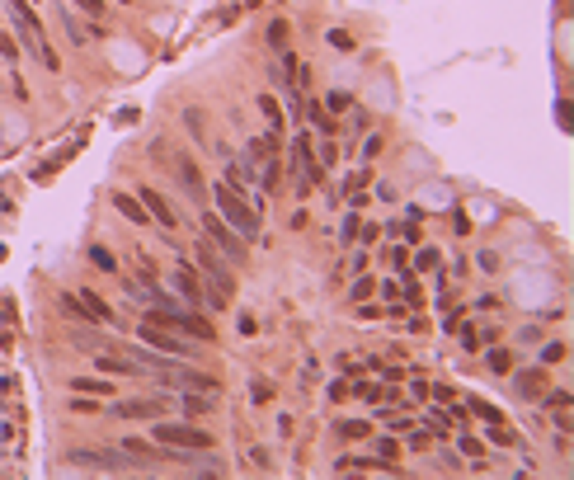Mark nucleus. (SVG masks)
Here are the masks:
<instances>
[{"instance_id":"nucleus-14","label":"nucleus","mask_w":574,"mask_h":480,"mask_svg":"<svg viewBox=\"0 0 574 480\" xmlns=\"http://www.w3.org/2000/svg\"><path fill=\"white\" fill-rule=\"evenodd\" d=\"M94 368L113 372V377H141V368L132 363V358H123V353H99V358H94Z\"/></svg>"},{"instance_id":"nucleus-9","label":"nucleus","mask_w":574,"mask_h":480,"mask_svg":"<svg viewBox=\"0 0 574 480\" xmlns=\"http://www.w3.org/2000/svg\"><path fill=\"white\" fill-rule=\"evenodd\" d=\"M165 410H170L165 396H151V401H118L113 405V415L118 419H155V415H165Z\"/></svg>"},{"instance_id":"nucleus-23","label":"nucleus","mask_w":574,"mask_h":480,"mask_svg":"<svg viewBox=\"0 0 574 480\" xmlns=\"http://www.w3.org/2000/svg\"><path fill=\"white\" fill-rule=\"evenodd\" d=\"M90 259H94V268H104V273H118V259H113L104 245H94V249H90Z\"/></svg>"},{"instance_id":"nucleus-43","label":"nucleus","mask_w":574,"mask_h":480,"mask_svg":"<svg viewBox=\"0 0 574 480\" xmlns=\"http://www.w3.org/2000/svg\"><path fill=\"white\" fill-rule=\"evenodd\" d=\"M377 452H381V462H391V457H396V443H391V438H381V443H377Z\"/></svg>"},{"instance_id":"nucleus-38","label":"nucleus","mask_w":574,"mask_h":480,"mask_svg":"<svg viewBox=\"0 0 574 480\" xmlns=\"http://www.w3.org/2000/svg\"><path fill=\"white\" fill-rule=\"evenodd\" d=\"M462 349L466 353H476V349H481V335H476V330H462Z\"/></svg>"},{"instance_id":"nucleus-13","label":"nucleus","mask_w":574,"mask_h":480,"mask_svg":"<svg viewBox=\"0 0 574 480\" xmlns=\"http://www.w3.org/2000/svg\"><path fill=\"white\" fill-rule=\"evenodd\" d=\"M174 170H179V184L188 188V198H193V202H202V198H207V184H202L198 165H193L188 155H179V160H174Z\"/></svg>"},{"instance_id":"nucleus-22","label":"nucleus","mask_w":574,"mask_h":480,"mask_svg":"<svg viewBox=\"0 0 574 480\" xmlns=\"http://www.w3.org/2000/svg\"><path fill=\"white\" fill-rule=\"evenodd\" d=\"M259 113H264L268 132H282V104L273 99V94H259Z\"/></svg>"},{"instance_id":"nucleus-24","label":"nucleus","mask_w":574,"mask_h":480,"mask_svg":"<svg viewBox=\"0 0 574 480\" xmlns=\"http://www.w3.org/2000/svg\"><path fill=\"white\" fill-rule=\"evenodd\" d=\"M249 401L268 405V401H273V382H249Z\"/></svg>"},{"instance_id":"nucleus-8","label":"nucleus","mask_w":574,"mask_h":480,"mask_svg":"<svg viewBox=\"0 0 574 480\" xmlns=\"http://www.w3.org/2000/svg\"><path fill=\"white\" fill-rule=\"evenodd\" d=\"M137 198H141V207H146V217L160 221V231H174V226H179V212H174V207H170L165 198H160L155 188H141Z\"/></svg>"},{"instance_id":"nucleus-12","label":"nucleus","mask_w":574,"mask_h":480,"mask_svg":"<svg viewBox=\"0 0 574 480\" xmlns=\"http://www.w3.org/2000/svg\"><path fill=\"white\" fill-rule=\"evenodd\" d=\"M292 160H296V174H306V184H320V179H325V170H320V160L311 155V141L306 137L292 141Z\"/></svg>"},{"instance_id":"nucleus-25","label":"nucleus","mask_w":574,"mask_h":480,"mask_svg":"<svg viewBox=\"0 0 574 480\" xmlns=\"http://www.w3.org/2000/svg\"><path fill=\"white\" fill-rule=\"evenodd\" d=\"M325 43L334 47V52H353V38H348L344 29H330V38H325Z\"/></svg>"},{"instance_id":"nucleus-31","label":"nucleus","mask_w":574,"mask_h":480,"mask_svg":"<svg viewBox=\"0 0 574 480\" xmlns=\"http://www.w3.org/2000/svg\"><path fill=\"white\" fill-rule=\"evenodd\" d=\"M0 57H5V62H15V57H19V47H15L10 33H0Z\"/></svg>"},{"instance_id":"nucleus-27","label":"nucleus","mask_w":574,"mask_h":480,"mask_svg":"<svg viewBox=\"0 0 574 480\" xmlns=\"http://www.w3.org/2000/svg\"><path fill=\"white\" fill-rule=\"evenodd\" d=\"M471 410H476L481 419H490V424H499V419H504V415H499V410H495L490 401H471Z\"/></svg>"},{"instance_id":"nucleus-42","label":"nucleus","mask_w":574,"mask_h":480,"mask_svg":"<svg viewBox=\"0 0 574 480\" xmlns=\"http://www.w3.org/2000/svg\"><path fill=\"white\" fill-rule=\"evenodd\" d=\"M367 292H372V278H358V283H353V301H363Z\"/></svg>"},{"instance_id":"nucleus-37","label":"nucleus","mask_w":574,"mask_h":480,"mask_svg":"<svg viewBox=\"0 0 574 480\" xmlns=\"http://www.w3.org/2000/svg\"><path fill=\"white\" fill-rule=\"evenodd\" d=\"M415 268H438V249H419V259H415Z\"/></svg>"},{"instance_id":"nucleus-1","label":"nucleus","mask_w":574,"mask_h":480,"mask_svg":"<svg viewBox=\"0 0 574 480\" xmlns=\"http://www.w3.org/2000/svg\"><path fill=\"white\" fill-rule=\"evenodd\" d=\"M212 198H217V217L226 221V226H231V231L240 235L245 245L264 240V235H259V212H254V207L245 202V193H240V188H231L226 179H221V184L212 188Z\"/></svg>"},{"instance_id":"nucleus-26","label":"nucleus","mask_w":574,"mask_h":480,"mask_svg":"<svg viewBox=\"0 0 574 480\" xmlns=\"http://www.w3.org/2000/svg\"><path fill=\"white\" fill-rule=\"evenodd\" d=\"M565 353H570V344L551 339V344H546V349H542V363H560V358H565Z\"/></svg>"},{"instance_id":"nucleus-11","label":"nucleus","mask_w":574,"mask_h":480,"mask_svg":"<svg viewBox=\"0 0 574 480\" xmlns=\"http://www.w3.org/2000/svg\"><path fill=\"white\" fill-rule=\"evenodd\" d=\"M170 283H174V292L184 297L188 306H202V283H198V268H188V264H179L170 273Z\"/></svg>"},{"instance_id":"nucleus-6","label":"nucleus","mask_w":574,"mask_h":480,"mask_svg":"<svg viewBox=\"0 0 574 480\" xmlns=\"http://www.w3.org/2000/svg\"><path fill=\"white\" fill-rule=\"evenodd\" d=\"M151 438L165 448H193V452H212V434H202L198 424H151Z\"/></svg>"},{"instance_id":"nucleus-10","label":"nucleus","mask_w":574,"mask_h":480,"mask_svg":"<svg viewBox=\"0 0 574 480\" xmlns=\"http://www.w3.org/2000/svg\"><path fill=\"white\" fill-rule=\"evenodd\" d=\"M76 466H90V471H127V452H71Z\"/></svg>"},{"instance_id":"nucleus-16","label":"nucleus","mask_w":574,"mask_h":480,"mask_svg":"<svg viewBox=\"0 0 574 480\" xmlns=\"http://www.w3.org/2000/svg\"><path fill=\"white\" fill-rule=\"evenodd\" d=\"M212 405H217V396H207V391H184V415L188 419L212 415Z\"/></svg>"},{"instance_id":"nucleus-44","label":"nucleus","mask_w":574,"mask_h":480,"mask_svg":"<svg viewBox=\"0 0 574 480\" xmlns=\"http://www.w3.org/2000/svg\"><path fill=\"white\" fill-rule=\"evenodd\" d=\"M118 5H127V0H118Z\"/></svg>"},{"instance_id":"nucleus-5","label":"nucleus","mask_w":574,"mask_h":480,"mask_svg":"<svg viewBox=\"0 0 574 480\" xmlns=\"http://www.w3.org/2000/svg\"><path fill=\"white\" fill-rule=\"evenodd\" d=\"M202 231H207V240H212V249H217L221 259L231 264V268H240V264L249 259V245L240 240V235L226 226V221L217 217V212H202Z\"/></svg>"},{"instance_id":"nucleus-2","label":"nucleus","mask_w":574,"mask_h":480,"mask_svg":"<svg viewBox=\"0 0 574 480\" xmlns=\"http://www.w3.org/2000/svg\"><path fill=\"white\" fill-rule=\"evenodd\" d=\"M5 5H10V19H15V29H19V43L29 47V52H38V62H43L47 71H57V66H62V57L47 47L43 24H38V15H33V0H5Z\"/></svg>"},{"instance_id":"nucleus-41","label":"nucleus","mask_w":574,"mask_h":480,"mask_svg":"<svg viewBox=\"0 0 574 480\" xmlns=\"http://www.w3.org/2000/svg\"><path fill=\"white\" fill-rule=\"evenodd\" d=\"M184 123H188V132H193V137H202V113H198V109L184 113Z\"/></svg>"},{"instance_id":"nucleus-7","label":"nucleus","mask_w":574,"mask_h":480,"mask_svg":"<svg viewBox=\"0 0 574 480\" xmlns=\"http://www.w3.org/2000/svg\"><path fill=\"white\" fill-rule=\"evenodd\" d=\"M193 254H198V268H202V273H207V278L217 283L221 292L231 297V292H235V273H231V264H226L217 249H212V240H198V245H193Z\"/></svg>"},{"instance_id":"nucleus-4","label":"nucleus","mask_w":574,"mask_h":480,"mask_svg":"<svg viewBox=\"0 0 574 480\" xmlns=\"http://www.w3.org/2000/svg\"><path fill=\"white\" fill-rule=\"evenodd\" d=\"M151 320H155V325L179 330V335H188V339H198V344H212V339H217V330L198 316V306H155Z\"/></svg>"},{"instance_id":"nucleus-19","label":"nucleus","mask_w":574,"mask_h":480,"mask_svg":"<svg viewBox=\"0 0 574 480\" xmlns=\"http://www.w3.org/2000/svg\"><path fill=\"white\" fill-rule=\"evenodd\" d=\"M80 301H85V311H90V316H94V320H113V311H109V301H104V297H99V292H90V287H80Z\"/></svg>"},{"instance_id":"nucleus-28","label":"nucleus","mask_w":574,"mask_h":480,"mask_svg":"<svg viewBox=\"0 0 574 480\" xmlns=\"http://www.w3.org/2000/svg\"><path fill=\"white\" fill-rule=\"evenodd\" d=\"M457 448H462L466 457H476V462L485 457V443H476V438H457Z\"/></svg>"},{"instance_id":"nucleus-30","label":"nucleus","mask_w":574,"mask_h":480,"mask_svg":"<svg viewBox=\"0 0 574 480\" xmlns=\"http://www.w3.org/2000/svg\"><path fill=\"white\" fill-rule=\"evenodd\" d=\"M325 109H330V113H344V109H353V99L334 90V94H330V104H325Z\"/></svg>"},{"instance_id":"nucleus-36","label":"nucleus","mask_w":574,"mask_h":480,"mask_svg":"<svg viewBox=\"0 0 574 480\" xmlns=\"http://www.w3.org/2000/svg\"><path fill=\"white\" fill-rule=\"evenodd\" d=\"M202 306H212V311H226V292H202Z\"/></svg>"},{"instance_id":"nucleus-21","label":"nucleus","mask_w":574,"mask_h":480,"mask_svg":"<svg viewBox=\"0 0 574 480\" xmlns=\"http://www.w3.org/2000/svg\"><path fill=\"white\" fill-rule=\"evenodd\" d=\"M542 372H518V377H513V391H518V396H523V401H528V396H542Z\"/></svg>"},{"instance_id":"nucleus-3","label":"nucleus","mask_w":574,"mask_h":480,"mask_svg":"<svg viewBox=\"0 0 574 480\" xmlns=\"http://www.w3.org/2000/svg\"><path fill=\"white\" fill-rule=\"evenodd\" d=\"M137 339L146 344V349H155V353H165V358H188V363H193V358L202 353V349H193L188 335H179V330H170V325H155V320H141Z\"/></svg>"},{"instance_id":"nucleus-39","label":"nucleus","mask_w":574,"mask_h":480,"mask_svg":"<svg viewBox=\"0 0 574 480\" xmlns=\"http://www.w3.org/2000/svg\"><path fill=\"white\" fill-rule=\"evenodd\" d=\"M358 396H363V401H381V387H372V382H358Z\"/></svg>"},{"instance_id":"nucleus-15","label":"nucleus","mask_w":574,"mask_h":480,"mask_svg":"<svg viewBox=\"0 0 574 480\" xmlns=\"http://www.w3.org/2000/svg\"><path fill=\"white\" fill-rule=\"evenodd\" d=\"M71 387H76V396H118V387L109 377H76Z\"/></svg>"},{"instance_id":"nucleus-32","label":"nucleus","mask_w":574,"mask_h":480,"mask_svg":"<svg viewBox=\"0 0 574 480\" xmlns=\"http://www.w3.org/2000/svg\"><path fill=\"white\" fill-rule=\"evenodd\" d=\"M71 5H76V10H85V15H104V0H71Z\"/></svg>"},{"instance_id":"nucleus-33","label":"nucleus","mask_w":574,"mask_h":480,"mask_svg":"<svg viewBox=\"0 0 574 480\" xmlns=\"http://www.w3.org/2000/svg\"><path fill=\"white\" fill-rule=\"evenodd\" d=\"M490 368H495V372H509V368H513V358L504 353V349H495V353H490Z\"/></svg>"},{"instance_id":"nucleus-29","label":"nucleus","mask_w":574,"mask_h":480,"mask_svg":"<svg viewBox=\"0 0 574 480\" xmlns=\"http://www.w3.org/2000/svg\"><path fill=\"white\" fill-rule=\"evenodd\" d=\"M268 43H273V47L287 43V24H282V19H273V24H268Z\"/></svg>"},{"instance_id":"nucleus-20","label":"nucleus","mask_w":574,"mask_h":480,"mask_svg":"<svg viewBox=\"0 0 574 480\" xmlns=\"http://www.w3.org/2000/svg\"><path fill=\"white\" fill-rule=\"evenodd\" d=\"M57 311H62L66 320H94L90 311H85V301H80V297H71V292H62V297H57Z\"/></svg>"},{"instance_id":"nucleus-34","label":"nucleus","mask_w":574,"mask_h":480,"mask_svg":"<svg viewBox=\"0 0 574 480\" xmlns=\"http://www.w3.org/2000/svg\"><path fill=\"white\" fill-rule=\"evenodd\" d=\"M367 184V170H358V174H348V179H344V193H358V188Z\"/></svg>"},{"instance_id":"nucleus-17","label":"nucleus","mask_w":574,"mask_h":480,"mask_svg":"<svg viewBox=\"0 0 574 480\" xmlns=\"http://www.w3.org/2000/svg\"><path fill=\"white\" fill-rule=\"evenodd\" d=\"M306 118L315 123V132H325V137H334V132H339V123H334V113H330L325 104H306Z\"/></svg>"},{"instance_id":"nucleus-18","label":"nucleus","mask_w":574,"mask_h":480,"mask_svg":"<svg viewBox=\"0 0 574 480\" xmlns=\"http://www.w3.org/2000/svg\"><path fill=\"white\" fill-rule=\"evenodd\" d=\"M113 207H118L127 221H137V226H146V221H151V217H146V207H141L137 198H127V193H113Z\"/></svg>"},{"instance_id":"nucleus-35","label":"nucleus","mask_w":574,"mask_h":480,"mask_svg":"<svg viewBox=\"0 0 574 480\" xmlns=\"http://www.w3.org/2000/svg\"><path fill=\"white\" fill-rule=\"evenodd\" d=\"M556 118H560V127H565V132H570V118H574V109H570V99H560V109H556Z\"/></svg>"},{"instance_id":"nucleus-40","label":"nucleus","mask_w":574,"mask_h":480,"mask_svg":"<svg viewBox=\"0 0 574 480\" xmlns=\"http://www.w3.org/2000/svg\"><path fill=\"white\" fill-rule=\"evenodd\" d=\"M339 434H344V438H363V434H367V424H363V419H353V424H344Z\"/></svg>"}]
</instances>
